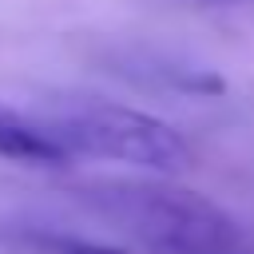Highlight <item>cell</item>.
<instances>
[{
    "mask_svg": "<svg viewBox=\"0 0 254 254\" xmlns=\"http://www.w3.org/2000/svg\"><path fill=\"white\" fill-rule=\"evenodd\" d=\"M0 159L32 171H60L71 163V155L52 139L40 119H28L12 107H0Z\"/></svg>",
    "mask_w": 254,
    "mask_h": 254,
    "instance_id": "3957f363",
    "label": "cell"
},
{
    "mask_svg": "<svg viewBox=\"0 0 254 254\" xmlns=\"http://www.w3.org/2000/svg\"><path fill=\"white\" fill-rule=\"evenodd\" d=\"M44 254H127L123 246H107L95 238H75V234H36L32 238Z\"/></svg>",
    "mask_w": 254,
    "mask_h": 254,
    "instance_id": "277c9868",
    "label": "cell"
},
{
    "mask_svg": "<svg viewBox=\"0 0 254 254\" xmlns=\"http://www.w3.org/2000/svg\"><path fill=\"white\" fill-rule=\"evenodd\" d=\"M52 139L75 159V155H91V159H111L123 167H139L147 175H183L194 167V147L190 139L171 127L167 119L139 111V107H123V103H75L67 111H56L52 119H40Z\"/></svg>",
    "mask_w": 254,
    "mask_h": 254,
    "instance_id": "7a4b0ae2",
    "label": "cell"
},
{
    "mask_svg": "<svg viewBox=\"0 0 254 254\" xmlns=\"http://www.w3.org/2000/svg\"><path fill=\"white\" fill-rule=\"evenodd\" d=\"M83 198L155 254H242L238 222L206 194L163 179H103Z\"/></svg>",
    "mask_w": 254,
    "mask_h": 254,
    "instance_id": "6da1fadb",
    "label": "cell"
}]
</instances>
